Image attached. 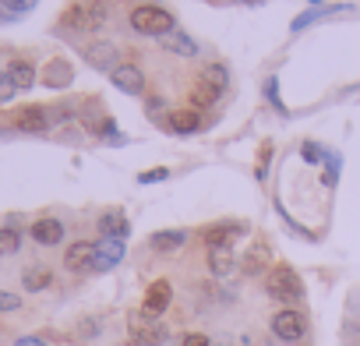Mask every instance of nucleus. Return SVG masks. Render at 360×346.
<instances>
[{
  "instance_id": "obj_15",
  "label": "nucleus",
  "mask_w": 360,
  "mask_h": 346,
  "mask_svg": "<svg viewBox=\"0 0 360 346\" xmlns=\"http://www.w3.org/2000/svg\"><path fill=\"white\" fill-rule=\"evenodd\" d=\"M92 262H96V244H89V241L71 244L68 255H64V265H68L71 272H85V269H92Z\"/></svg>"
},
{
  "instance_id": "obj_6",
  "label": "nucleus",
  "mask_w": 360,
  "mask_h": 346,
  "mask_svg": "<svg viewBox=\"0 0 360 346\" xmlns=\"http://www.w3.org/2000/svg\"><path fill=\"white\" fill-rule=\"evenodd\" d=\"M82 57H85L89 68L106 71V75L120 68V50H117V43H110V39H96V43H89V46L82 50Z\"/></svg>"
},
{
  "instance_id": "obj_4",
  "label": "nucleus",
  "mask_w": 360,
  "mask_h": 346,
  "mask_svg": "<svg viewBox=\"0 0 360 346\" xmlns=\"http://www.w3.org/2000/svg\"><path fill=\"white\" fill-rule=\"evenodd\" d=\"M64 25L71 29H103L106 25V4L103 0H96V4H71L64 11Z\"/></svg>"
},
{
  "instance_id": "obj_32",
  "label": "nucleus",
  "mask_w": 360,
  "mask_h": 346,
  "mask_svg": "<svg viewBox=\"0 0 360 346\" xmlns=\"http://www.w3.org/2000/svg\"><path fill=\"white\" fill-rule=\"evenodd\" d=\"M269 159H272V141H262V152H258V181L269 177Z\"/></svg>"
},
{
  "instance_id": "obj_1",
  "label": "nucleus",
  "mask_w": 360,
  "mask_h": 346,
  "mask_svg": "<svg viewBox=\"0 0 360 346\" xmlns=\"http://www.w3.org/2000/svg\"><path fill=\"white\" fill-rule=\"evenodd\" d=\"M127 25H131L134 32H141V36H159V39H166V36L176 29V18H173L166 8L141 4V8H134V11L127 15Z\"/></svg>"
},
{
  "instance_id": "obj_21",
  "label": "nucleus",
  "mask_w": 360,
  "mask_h": 346,
  "mask_svg": "<svg viewBox=\"0 0 360 346\" xmlns=\"http://www.w3.org/2000/svg\"><path fill=\"white\" fill-rule=\"evenodd\" d=\"M8 75H11V82H15L18 92H29V89L36 85V68H32L29 60H11V64H8Z\"/></svg>"
},
{
  "instance_id": "obj_20",
  "label": "nucleus",
  "mask_w": 360,
  "mask_h": 346,
  "mask_svg": "<svg viewBox=\"0 0 360 346\" xmlns=\"http://www.w3.org/2000/svg\"><path fill=\"white\" fill-rule=\"evenodd\" d=\"M148 244H152V251H166V255H169V251H176V248L188 244V233H184V230H155Z\"/></svg>"
},
{
  "instance_id": "obj_7",
  "label": "nucleus",
  "mask_w": 360,
  "mask_h": 346,
  "mask_svg": "<svg viewBox=\"0 0 360 346\" xmlns=\"http://www.w3.org/2000/svg\"><path fill=\"white\" fill-rule=\"evenodd\" d=\"M39 82H43L46 89H53V92H64V89H71V82H75V68H71L64 57H53V60H46V68L39 71Z\"/></svg>"
},
{
  "instance_id": "obj_30",
  "label": "nucleus",
  "mask_w": 360,
  "mask_h": 346,
  "mask_svg": "<svg viewBox=\"0 0 360 346\" xmlns=\"http://www.w3.org/2000/svg\"><path fill=\"white\" fill-rule=\"evenodd\" d=\"M265 99H269V106H272V110L286 113V106L279 103V82H276V78H269V82H265Z\"/></svg>"
},
{
  "instance_id": "obj_34",
  "label": "nucleus",
  "mask_w": 360,
  "mask_h": 346,
  "mask_svg": "<svg viewBox=\"0 0 360 346\" xmlns=\"http://www.w3.org/2000/svg\"><path fill=\"white\" fill-rule=\"evenodd\" d=\"M180 346H212L205 332H188L184 339H180Z\"/></svg>"
},
{
  "instance_id": "obj_14",
  "label": "nucleus",
  "mask_w": 360,
  "mask_h": 346,
  "mask_svg": "<svg viewBox=\"0 0 360 346\" xmlns=\"http://www.w3.org/2000/svg\"><path fill=\"white\" fill-rule=\"evenodd\" d=\"M244 272L248 276H262L265 269H272V251H269V244L265 241H255L251 248H248V255H244Z\"/></svg>"
},
{
  "instance_id": "obj_9",
  "label": "nucleus",
  "mask_w": 360,
  "mask_h": 346,
  "mask_svg": "<svg viewBox=\"0 0 360 346\" xmlns=\"http://www.w3.org/2000/svg\"><path fill=\"white\" fill-rule=\"evenodd\" d=\"M120 262H124V241L103 237V241L96 244V262H92V269H96V272H110V269H117Z\"/></svg>"
},
{
  "instance_id": "obj_36",
  "label": "nucleus",
  "mask_w": 360,
  "mask_h": 346,
  "mask_svg": "<svg viewBox=\"0 0 360 346\" xmlns=\"http://www.w3.org/2000/svg\"><path fill=\"white\" fill-rule=\"evenodd\" d=\"M15 346H46V342H43L39 335H22V339H18Z\"/></svg>"
},
{
  "instance_id": "obj_24",
  "label": "nucleus",
  "mask_w": 360,
  "mask_h": 346,
  "mask_svg": "<svg viewBox=\"0 0 360 346\" xmlns=\"http://www.w3.org/2000/svg\"><path fill=\"white\" fill-rule=\"evenodd\" d=\"M36 8V0H0V18H22Z\"/></svg>"
},
{
  "instance_id": "obj_3",
  "label": "nucleus",
  "mask_w": 360,
  "mask_h": 346,
  "mask_svg": "<svg viewBox=\"0 0 360 346\" xmlns=\"http://www.w3.org/2000/svg\"><path fill=\"white\" fill-rule=\"evenodd\" d=\"M127 332L138 346H162L166 342V325L148 311H131L127 314Z\"/></svg>"
},
{
  "instance_id": "obj_31",
  "label": "nucleus",
  "mask_w": 360,
  "mask_h": 346,
  "mask_svg": "<svg viewBox=\"0 0 360 346\" xmlns=\"http://www.w3.org/2000/svg\"><path fill=\"white\" fill-rule=\"evenodd\" d=\"M166 177H169V169H166V166H155V169L138 173V184H159V181H166Z\"/></svg>"
},
{
  "instance_id": "obj_27",
  "label": "nucleus",
  "mask_w": 360,
  "mask_h": 346,
  "mask_svg": "<svg viewBox=\"0 0 360 346\" xmlns=\"http://www.w3.org/2000/svg\"><path fill=\"white\" fill-rule=\"evenodd\" d=\"M325 11H332V8H321V4H311V8H307V11L300 15V18H293V25H290V29H293V32H300V29H307V25H314L318 18H325Z\"/></svg>"
},
{
  "instance_id": "obj_22",
  "label": "nucleus",
  "mask_w": 360,
  "mask_h": 346,
  "mask_svg": "<svg viewBox=\"0 0 360 346\" xmlns=\"http://www.w3.org/2000/svg\"><path fill=\"white\" fill-rule=\"evenodd\" d=\"M233 265H237V258H233L230 248H209V269H212V276H230Z\"/></svg>"
},
{
  "instance_id": "obj_33",
  "label": "nucleus",
  "mask_w": 360,
  "mask_h": 346,
  "mask_svg": "<svg viewBox=\"0 0 360 346\" xmlns=\"http://www.w3.org/2000/svg\"><path fill=\"white\" fill-rule=\"evenodd\" d=\"M15 92H18V89H15L11 75H8V71H0V103H11V99H15Z\"/></svg>"
},
{
  "instance_id": "obj_2",
  "label": "nucleus",
  "mask_w": 360,
  "mask_h": 346,
  "mask_svg": "<svg viewBox=\"0 0 360 346\" xmlns=\"http://www.w3.org/2000/svg\"><path fill=\"white\" fill-rule=\"evenodd\" d=\"M265 293L283 300V304H300L304 300V283L290 265H272L265 276Z\"/></svg>"
},
{
  "instance_id": "obj_29",
  "label": "nucleus",
  "mask_w": 360,
  "mask_h": 346,
  "mask_svg": "<svg viewBox=\"0 0 360 346\" xmlns=\"http://www.w3.org/2000/svg\"><path fill=\"white\" fill-rule=\"evenodd\" d=\"M300 159L311 162V166H318V162L325 159V148H321L318 141H304V145H300Z\"/></svg>"
},
{
  "instance_id": "obj_16",
  "label": "nucleus",
  "mask_w": 360,
  "mask_h": 346,
  "mask_svg": "<svg viewBox=\"0 0 360 346\" xmlns=\"http://www.w3.org/2000/svg\"><path fill=\"white\" fill-rule=\"evenodd\" d=\"M219 89L216 85H209L205 78H198L191 89H188V99H191V110H212L216 103H219Z\"/></svg>"
},
{
  "instance_id": "obj_19",
  "label": "nucleus",
  "mask_w": 360,
  "mask_h": 346,
  "mask_svg": "<svg viewBox=\"0 0 360 346\" xmlns=\"http://www.w3.org/2000/svg\"><path fill=\"white\" fill-rule=\"evenodd\" d=\"M162 46H166L169 53H176V57H198V50H202L188 32H180V29H173V32L162 39Z\"/></svg>"
},
{
  "instance_id": "obj_35",
  "label": "nucleus",
  "mask_w": 360,
  "mask_h": 346,
  "mask_svg": "<svg viewBox=\"0 0 360 346\" xmlns=\"http://www.w3.org/2000/svg\"><path fill=\"white\" fill-rule=\"evenodd\" d=\"M22 307V300L15 297V293H8V290H0V311H18Z\"/></svg>"
},
{
  "instance_id": "obj_13",
  "label": "nucleus",
  "mask_w": 360,
  "mask_h": 346,
  "mask_svg": "<svg viewBox=\"0 0 360 346\" xmlns=\"http://www.w3.org/2000/svg\"><path fill=\"white\" fill-rule=\"evenodd\" d=\"M244 233V226L240 223H212V226H205L202 230V237H205V244L209 248H230L233 244V237H240Z\"/></svg>"
},
{
  "instance_id": "obj_23",
  "label": "nucleus",
  "mask_w": 360,
  "mask_h": 346,
  "mask_svg": "<svg viewBox=\"0 0 360 346\" xmlns=\"http://www.w3.org/2000/svg\"><path fill=\"white\" fill-rule=\"evenodd\" d=\"M22 283H25V290L39 293V290H46V286L53 283V272H50L46 265H32V269H25V272H22Z\"/></svg>"
},
{
  "instance_id": "obj_18",
  "label": "nucleus",
  "mask_w": 360,
  "mask_h": 346,
  "mask_svg": "<svg viewBox=\"0 0 360 346\" xmlns=\"http://www.w3.org/2000/svg\"><path fill=\"white\" fill-rule=\"evenodd\" d=\"M99 230H103V237L124 241V237L131 233V223H127V216H124L120 209H110V212H103V216H99Z\"/></svg>"
},
{
  "instance_id": "obj_26",
  "label": "nucleus",
  "mask_w": 360,
  "mask_h": 346,
  "mask_svg": "<svg viewBox=\"0 0 360 346\" xmlns=\"http://www.w3.org/2000/svg\"><path fill=\"white\" fill-rule=\"evenodd\" d=\"M202 78H205L209 85H216L219 92L230 85V71H226V64H209V68L202 71Z\"/></svg>"
},
{
  "instance_id": "obj_5",
  "label": "nucleus",
  "mask_w": 360,
  "mask_h": 346,
  "mask_svg": "<svg viewBox=\"0 0 360 346\" xmlns=\"http://www.w3.org/2000/svg\"><path fill=\"white\" fill-rule=\"evenodd\" d=\"M304 332H307V318H304L300 311L286 307V311H276V314H272V335H276L279 342H300Z\"/></svg>"
},
{
  "instance_id": "obj_11",
  "label": "nucleus",
  "mask_w": 360,
  "mask_h": 346,
  "mask_svg": "<svg viewBox=\"0 0 360 346\" xmlns=\"http://www.w3.org/2000/svg\"><path fill=\"white\" fill-rule=\"evenodd\" d=\"M29 233H32V241H36V244L53 248V244H60V241H64V223H60V219H53V216H46V219H36Z\"/></svg>"
},
{
  "instance_id": "obj_12",
  "label": "nucleus",
  "mask_w": 360,
  "mask_h": 346,
  "mask_svg": "<svg viewBox=\"0 0 360 346\" xmlns=\"http://www.w3.org/2000/svg\"><path fill=\"white\" fill-rule=\"evenodd\" d=\"M169 300H173V286H169L166 279H155V283L145 290V304H141V311H148V314H162V311L169 307Z\"/></svg>"
},
{
  "instance_id": "obj_8",
  "label": "nucleus",
  "mask_w": 360,
  "mask_h": 346,
  "mask_svg": "<svg viewBox=\"0 0 360 346\" xmlns=\"http://www.w3.org/2000/svg\"><path fill=\"white\" fill-rule=\"evenodd\" d=\"M110 82H113V89H120L127 96H141L145 92V75H141L138 64H120L117 71H110Z\"/></svg>"
},
{
  "instance_id": "obj_17",
  "label": "nucleus",
  "mask_w": 360,
  "mask_h": 346,
  "mask_svg": "<svg viewBox=\"0 0 360 346\" xmlns=\"http://www.w3.org/2000/svg\"><path fill=\"white\" fill-rule=\"evenodd\" d=\"M166 127L173 131V134H195L198 127H202V117H198V110H173L169 117H166Z\"/></svg>"
},
{
  "instance_id": "obj_28",
  "label": "nucleus",
  "mask_w": 360,
  "mask_h": 346,
  "mask_svg": "<svg viewBox=\"0 0 360 346\" xmlns=\"http://www.w3.org/2000/svg\"><path fill=\"white\" fill-rule=\"evenodd\" d=\"M339 166H342L339 152H325V177H321L325 188H335V181H339Z\"/></svg>"
},
{
  "instance_id": "obj_10",
  "label": "nucleus",
  "mask_w": 360,
  "mask_h": 346,
  "mask_svg": "<svg viewBox=\"0 0 360 346\" xmlns=\"http://www.w3.org/2000/svg\"><path fill=\"white\" fill-rule=\"evenodd\" d=\"M15 127H18V131H29V134H39V131L50 127V113H46L43 106H22V110L15 113Z\"/></svg>"
},
{
  "instance_id": "obj_25",
  "label": "nucleus",
  "mask_w": 360,
  "mask_h": 346,
  "mask_svg": "<svg viewBox=\"0 0 360 346\" xmlns=\"http://www.w3.org/2000/svg\"><path fill=\"white\" fill-rule=\"evenodd\" d=\"M22 248V233L15 226H0V258H8Z\"/></svg>"
}]
</instances>
